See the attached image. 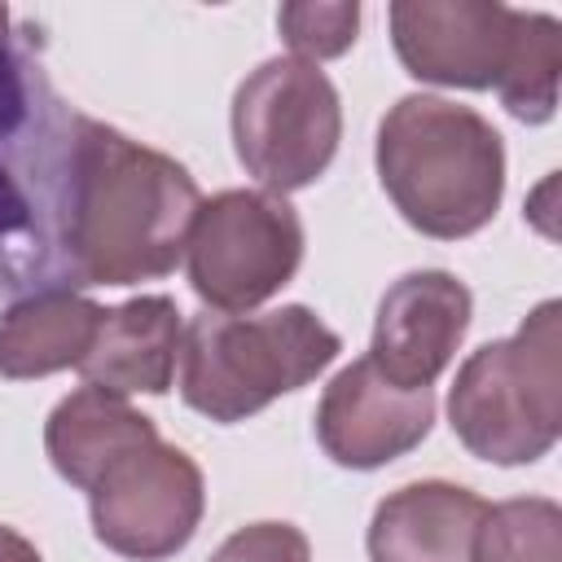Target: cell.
<instances>
[{
    "label": "cell",
    "mask_w": 562,
    "mask_h": 562,
    "mask_svg": "<svg viewBox=\"0 0 562 562\" xmlns=\"http://www.w3.org/2000/svg\"><path fill=\"white\" fill-rule=\"evenodd\" d=\"M211 562H312V544L294 522H250L237 527Z\"/></svg>",
    "instance_id": "obj_19"
},
{
    "label": "cell",
    "mask_w": 562,
    "mask_h": 562,
    "mask_svg": "<svg viewBox=\"0 0 562 562\" xmlns=\"http://www.w3.org/2000/svg\"><path fill=\"white\" fill-rule=\"evenodd\" d=\"M184 325L167 294H140L119 307H105L101 329L79 360L88 386L114 395H162L180 364Z\"/></svg>",
    "instance_id": "obj_11"
},
{
    "label": "cell",
    "mask_w": 562,
    "mask_h": 562,
    "mask_svg": "<svg viewBox=\"0 0 562 562\" xmlns=\"http://www.w3.org/2000/svg\"><path fill=\"white\" fill-rule=\"evenodd\" d=\"M435 422L430 386H395L369 356L351 360L316 404V439L347 470H378L413 452Z\"/></svg>",
    "instance_id": "obj_9"
},
{
    "label": "cell",
    "mask_w": 562,
    "mask_h": 562,
    "mask_svg": "<svg viewBox=\"0 0 562 562\" xmlns=\"http://www.w3.org/2000/svg\"><path fill=\"white\" fill-rule=\"evenodd\" d=\"M558 70H562V26L549 13H518L514 48L496 83L505 110L522 123H544L558 110Z\"/></svg>",
    "instance_id": "obj_16"
},
{
    "label": "cell",
    "mask_w": 562,
    "mask_h": 562,
    "mask_svg": "<svg viewBox=\"0 0 562 562\" xmlns=\"http://www.w3.org/2000/svg\"><path fill=\"white\" fill-rule=\"evenodd\" d=\"M342 105L321 66L272 57L233 97V145L268 193H294L325 176L338 154Z\"/></svg>",
    "instance_id": "obj_5"
},
{
    "label": "cell",
    "mask_w": 562,
    "mask_h": 562,
    "mask_svg": "<svg viewBox=\"0 0 562 562\" xmlns=\"http://www.w3.org/2000/svg\"><path fill=\"white\" fill-rule=\"evenodd\" d=\"M0 562H44V558L26 536H18L13 527H0Z\"/></svg>",
    "instance_id": "obj_20"
},
{
    "label": "cell",
    "mask_w": 562,
    "mask_h": 562,
    "mask_svg": "<svg viewBox=\"0 0 562 562\" xmlns=\"http://www.w3.org/2000/svg\"><path fill=\"white\" fill-rule=\"evenodd\" d=\"M158 430L154 422L127 404V395H114L105 386H79L70 391L44 426V448L53 470L75 483V487H92L114 461H123L127 452L154 443Z\"/></svg>",
    "instance_id": "obj_13"
},
{
    "label": "cell",
    "mask_w": 562,
    "mask_h": 562,
    "mask_svg": "<svg viewBox=\"0 0 562 562\" xmlns=\"http://www.w3.org/2000/svg\"><path fill=\"white\" fill-rule=\"evenodd\" d=\"M277 26H281L285 44L294 48V57L316 66L356 44L360 4H281Z\"/></svg>",
    "instance_id": "obj_18"
},
{
    "label": "cell",
    "mask_w": 562,
    "mask_h": 562,
    "mask_svg": "<svg viewBox=\"0 0 562 562\" xmlns=\"http://www.w3.org/2000/svg\"><path fill=\"white\" fill-rule=\"evenodd\" d=\"M378 180L417 233L457 241L496 215L505 145L479 110L413 92L400 97L378 127Z\"/></svg>",
    "instance_id": "obj_2"
},
{
    "label": "cell",
    "mask_w": 562,
    "mask_h": 562,
    "mask_svg": "<svg viewBox=\"0 0 562 562\" xmlns=\"http://www.w3.org/2000/svg\"><path fill=\"white\" fill-rule=\"evenodd\" d=\"M487 501L457 483H408L369 522V562H470Z\"/></svg>",
    "instance_id": "obj_12"
},
{
    "label": "cell",
    "mask_w": 562,
    "mask_h": 562,
    "mask_svg": "<svg viewBox=\"0 0 562 562\" xmlns=\"http://www.w3.org/2000/svg\"><path fill=\"white\" fill-rule=\"evenodd\" d=\"M31 114H35L31 75L9 53V40H0V250H13L22 233H35V246H44L35 224L40 206L22 189V158H18V136L31 127Z\"/></svg>",
    "instance_id": "obj_15"
},
{
    "label": "cell",
    "mask_w": 562,
    "mask_h": 562,
    "mask_svg": "<svg viewBox=\"0 0 562 562\" xmlns=\"http://www.w3.org/2000/svg\"><path fill=\"white\" fill-rule=\"evenodd\" d=\"M518 9L496 0H400L391 40L408 75L443 88H496L514 48Z\"/></svg>",
    "instance_id": "obj_8"
},
{
    "label": "cell",
    "mask_w": 562,
    "mask_h": 562,
    "mask_svg": "<svg viewBox=\"0 0 562 562\" xmlns=\"http://www.w3.org/2000/svg\"><path fill=\"white\" fill-rule=\"evenodd\" d=\"M470 307L474 299L452 272L422 268L400 277L378 303L369 360L395 386H430L457 356L470 329Z\"/></svg>",
    "instance_id": "obj_10"
},
{
    "label": "cell",
    "mask_w": 562,
    "mask_h": 562,
    "mask_svg": "<svg viewBox=\"0 0 562 562\" xmlns=\"http://www.w3.org/2000/svg\"><path fill=\"white\" fill-rule=\"evenodd\" d=\"M202 505L206 487L198 461L162 439L127 452L88 487L97 540L132 562L180 553L202 522Z\"/></svg>",
    "instance_id": "obj_7"
},
{
    "label": "cell",
    "mask_w": 562,
    "mask_h": 562,
    "mask_svg": "<svg viewBox=\"0 0 562 562\" xmlns=\"http://www.w3.org/2000/svg\"><path fill=\"white\" fill-rule=\"evenodd\" d=\"M470 562H562V509L544 496L487 505Z\"/></svg>",
    "instance_id": "obj_17"
},
{
    "label": "cell",
    "mask_w": 562,
    "mask_h": 562,
    "mask_svg": "<svg viewBox=\"0 0 562 562\" xmlns=\"http://www.w3.org/2000/svg\"><path fill=\"white\" fill-rule=\"evenodd\" d=\"M105 307L75 290H40L18 299L0 316V378H48L57 369H79L88 356Z\"/></svg>",
    "instance_id": "obj_14"
},
{
    "label": "cell",
    "mask_w": 562,
    "mask_h": 562,
    "mask_svg": "<svg viewBox=\"0 0 562 562\" xmlns=\"http://www.w3.org/2000/svg\"><path fill=\"white\" fill-rule=\"evenodd\" d=\"M198 206L202 193L176 158L97 119H70L53 202V246L70 285L167 277L184 259Z\"/></svg>",
    "instance_id": "obj_1"
},
{
    "label": "cell",
    "mask_w": 562,
    "mask_h": 562,
    "mask_svg": "<svg viewBox=\"0 0 562 562\" xmlns=\"http://www.w3.org/2000/svg\"><path fill=\"white\" fill-rule=\"evenodd\" d=\"M0 40H9V13H4V4H0Z\"/></svg>",
    "instance_id": "obj_21"
},
{
    "label": "cell",
    "mask_w": 562,
    "mask_h": 562,
    "mask_svg": "<svg viewBox=\"0 0 562 562\" xmlns=\"http://www.w3.org/2000/svg\"><path fill=\"white\" fill-rule=\"evenodd\" d=\"M184 263L202 303L215 312H250L303 263V220L281 193L224 189L198 206Z\"/></svg>",
    "instance_id": "obj_6"
},
{
    "label": "cell",
    "mask_w": 562,
    "mask_h": 562,
    "mask_svg": "<svg viewBox=\"0 0 562 562\" xmlns=\"http://www.w3.org/2000/svg\"><path fill=\"white\" fill-rule=\"evenodd\" d=\"M338 351V334L303 303L263 316L202 312L180 342V395L193 413L233 426L307 386Z\"/></svg>",
    "instance_id": "obj_3"
},
{
    "label": "cell",
    "mask_w": 562,
    "mask_h": 562,
    "mask_svg": "<svg viewBox=\"0 0 562 562\" xmlns=\"http://www.w3.org/2000/svg\"><path fill=\"white\" fill-rule=\"evenodd\" d=\"M558 299H544L514 338L479 347L452 382L448 417L457 439L492 465L540 461L562 430V329Z\"/></svg>",
    "instance_id": "obj_4"
}]
</instances>
